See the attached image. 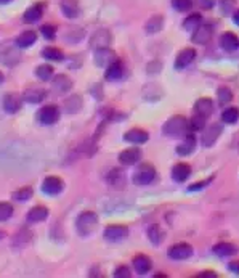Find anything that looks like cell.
I'll return each instance as SVG.
<instances>
[{"label":"cell","instance_id":"2e32d148","mask_svg":"<svg viewBox=\"0 0 239 278\" xmlns=\"http://www.w3.org/2000/svg\"><path fill=\"white\" fill-rule=\"evenodd\" d=\"M44 10H45L44 4H34L32 7L28 8L26 13H24V21L26 23H37L44 16Z\"/></svg>","mask_w":239,"mask_h":278},{"label":"cell","instance_id":"8992f818","mask_svg":"<svg viewBox=\"0 0 239 278\" xmlns=\"http://www.w3.org/2000/svg\"><path fill=\"white\" fill-rule=\"evenodd\" d=\"M169 256L175 260H185L193 256V248L188 243H178L169 249Z\"/></svg>","mask_w":239,"mask_h":278},{"label":"cell","instance_id":"836d02e7","mask_svg":"<svg viewBox=\"0 0 239 278\" xmlns=\"http://www.w3.org/2000/svg\"><path fill=\"white\" fill-rule=\"evenodd\" d=\"M42 55L45 56L47 60H53V61H61L64 58L63 52L60 48H55V47H47L45 50L42 52Z\"/></svg>","mask_w":239,"mask_h":278},{"label":"cell","instance_id":"7c38bea8","mask_svg":"<svg viewBox=\"0 0 239 278\" xmlns=\"http://www.w3.org/2000/svg\"><path fill=\"white\" fill-rule=\"evenodd\" d=\"M196 58V52L193 48H185L177 55L175 60V69H185L186 66H189Z\"/></svg>","mask_w":239,"mask_h":278},{"label":"cell","instance_id":"f35d334b","mask_svg":"<svg viewBox=\"0 0 239 278\" xmlns=\"http://www.w3.org/2000/svg\"><path fill=\"white\" fill-rule=\"evenodd\" d=\"M172 7L177 12H188L193 7V0H172Z\"/></svg>","mask_w":239,"mask_h":278},{"label":"cell","instance_id":"cb8c5ba5","mask_svg":"<svg viewBox=\"0 0 239 278\" xmlns=\"http://www.w3.org/2000/svg\"><path fill=\"white\" fill-rule=\"evenodd\" d=\"M37 40V32L36 31H24L16 39V44L21 48H28L31 45H34V42Z\"/></svg>","mask_w":239,"mask_h":278},{"label":"cell","instance_id":"4316f807","mask_svg":"<svg viewBox=\"0 0 239 278\" xmlns=\"http://www.w3.org/2000/svg\"><path fill=\"white\" fill-rule=\"evenodd\" d=\"M48 209L44 208V206H37V208H32L29 212H28V220L29 222H42L48 217Z\"/></svg>","mask_w":239,"mask_h":278},{"label":"cell","instance_id":"5bb4252c","mask_svg":"<svg viewBox=\"0 0 239 278\" xmlns=\"http://www.w3.org/2000/svg\"><path fill=\"white\" fill-rule=\"evenodd\" d=\"M140 158H142V151H140L138 148L124 150L119 154V161H121V164H124V166H134L135 162L140 161Z\"/></svg>","mask_w":239,"mask_h":278},{"label":"cell","instance_id":"74e56055","mask_svg":"<svg viewBox=\"0 0 239 278\" xmlns=\"http://www.w3.org/2000/svg\"><path fill=\"white\" fill-rule=\"evenodd\" d=\"M13 216V206L10 203H0V222L8 220Z\"/></svg>","mask_w":239,"mask_h":278},{"label":"cell","instance_id":"816d5d0a","mask_svg":"<svg viewBox=\"0 0 239 278\" xmlns=\"http://www.w3.org/2000/svg\"><path fill=\"white\" fill-rule=\"evenodd\" d=\"M4 79H5V77H4V74H2V72H0V84L4 82Z\"/></svg>","mask_w":239,"mask_h":278},{"label":"cell","instance_id":"d6a6232c","mask_svg":"<svg viewBox=\"0 0 239 278\" xmlns=\"http://www.w3.org/2000/svg\"><path fill=\"white\" fill-rule=\"evenodd\" d=\"M148 236H150L153 244H161L164 240V232L161 230L159 225H151L150 230H148Z\"/></svg>","mask_w":239,"mask_h":278},{"label":"cell","instance_id":"ffe728a7","mask_svg":"<svg viewBox=\"0 0 239 278\" xmlns=\"http://www.w3.org/2000/svg\"><path fill=\"white\" fill-rule=\"evenodd\" d=\"M61 12L68 18H77L80 15V7L77 0H61Z\"/></svg>","mask_w":239,"mask_h":278},{"label":"cell","instance_id":"e0dca14e","mask_svg":"<svg viewBox=\"0 0 239 278\" xmlns=\"http://www.w3.org/2000/svg\"><path fill=\"white\" fill-rule=\"evenodd\" d=\"M189 175H191V167L186 162H180V164L174 166V169H172V178L175 182H185L188 180Z\"/></svg>","mask_w":239,"mask_h":278},{"label":"cell","instance_id":"e575fe53","mask_svg":"<svg viewBox=\"0 0 239 278\" xmlns=\"http://www.w3.org/2000/svg\"><path fill=\"white\" fill-rule=\"evenodd\" d=\"M36 76L40 80H48L53 76V68L50 66V64H40V66L36 69Z\"/></svg>","mask_w":239,"mask_h":278},{"label":"cell","instance_id":"4fadbf2b","mask_svg":"<svg viewBox=\"0 0 239 278\" xmlns=\"http://www.w3.org/2000/svg\"><path fill=\"white\" fill-rule=\"evenodd\" d=\"M194 113L197 114V116H202L207 119L210 114L213 113V102L210 100V98H199L196 103H194Z\"/></svg>","mask_w":239,"mask_h":278},{"label":"cell","instance_id":"681fc988","mask_svg":"<svg viewBox=\"0 0 239 278\" xmlns=\"http://www.w3.org/2000/svg\"><path fill=\"white\" fill-rule=\"evenodd\" d=\"M233 20H234V23L239 26V10H236L234 13H233Z\"/></svg>","mask_w":239,"mask_h":278},{"label":"cell","instance_id":"f907efd6","mask_svg":"<svg viewBox=\"0 0 239 278\" xmlns=\"http://www.w3.org/2000/svg\"><path fill=\"white\" fill-rule=\"evenodd\" d=\"M8 2H12V0H0V5H5V4H8Z\"/></svg>","mask_w":239,"mask_h":278},{"label":"cell","instance_id":"d4e9b609","mask_svg":"<svg viewBox=\"0 0 239 278\" xmlns=\"http://www.w3.org/2000/svg\"><path fill=\"white\" fill-rule=\"evenodd\" d=\"M124 74V68H122V63L119 60H116L114 63H111L108 68H106V74L104 77L108 80H117L121 79Z\"/></svg>","mask_w":239,"mask_h":278},{"label":"cell","instance_id":"3957f363","mask_svg":"<svg viewBox=\"0 0 239 278\" xmlns=\"http://www.w3.org/2000/svg\"><path fill=\"white\" fill-rule=\"evenodd\" d=\"M37 119L40 124H45V126H52L55 124L56 121L60 119V110L56 105H47L44 108H40L37 113Z\"/></svg>","mask_w":239,"mask_h":278},{"label":"cell","instance_id":"f546056e","mask_svg":"<svg viewBox=\"0 0 239 278\" xmlns=\"http://www.w3.org/2000/svg\"><path fill=\"white\" fill-rule=\"evenodd\" d=\"M164 26V18L161 15H154L150 18V21L146 23V32L154 34V32H159Z\"/></svg>","mask_w":239,"mask_h":278},{"label":"cell","instance_id":"60d3db41","mask_svg":"<svg viewBox=\"0 0 239 278\" xmlns=\"http://www.w3.org/2000/svg\"><path fill=\"white\" fill-rule=\"evenodd\" d=\"M234 0H221V4H220V12L223 16H229L233 12V8H234Z\"/></svg>","mask_w":239,"mask_h":278},{"label":"cell","instance_id":"d6986e66","mask_svg":"<svg viewBox=\"0 0 239 278\" xmlns=\"http://www.w3.org/2000/svg\"><path fill=\"white\" fill-rule=\"evenodd\" d=\"M148 134L142 129H132L129 132L124 135V140L129 142V143H135V145H142L145 142H148Z\"/></svg>","mask_w":239,"mask_h":278},{"label":"cell","instance_id":"b9f144b4","mask_svg":"<svg viewBox=\"0 0 239 278\" xmlns=\"http://www.w3.org/2000/svg\"><path fill=\"white\" fill-rule=\"evenodd\" d=\"M217 95H218V102H220V103H228V102L233 98L231 90H229V88H226V87L218 88V90H217Z\"/></svg>","mask_w":239,"mask_h":278},{"label":"cell","instance_id":"d590c367","mask_svg":"<svg viewBox=\"0 0 239 278\" xmlns=\"http://www.w3.org/2000/svg\"><path fill=\"white\" fill-rule=\"evenodd\" d=\"M80 106H82V100L77 95H72L69 100H66V111L68 113H77L80 110Z\"/></svg>","mask_w":239,"mask_h":278},{"label":"cell","instance_id":"ab89813d","mask_svg":"<svg viewBox=\"0 0 239 278\" xmlns=\"http://www.w3.org/2000/svg\"><path fill=\"white\" fill-rule=\"evenodd\" d=\"M31 196H32V188L24 187V188H21V190H18V192L13 195V198L16 201H28Z\"/></svg>","mask_w":239,"mask_h":278},{"label":"cell","instance_id":"1f68e13d","mask_svg":"<svg viewBox=\"0 0 239 278\" xmlns=\"http://www.w3.org/2000/svg\"><path fill=\"white\" fill-rule=\"evenodd\" d=\"M221 119H223V122H226V124H234L239 119V110L234 108V106H229V108H226L223 114H221Z\"/></svg>","mask_w":239,"mask_h":278},{"label":"cell","instance_id":"f5cc1de1","mask_svg":"<svg viewBox=\"0 0 239 278\" xmlns=\"http://www.w3.org/2000/svg\"><path fill=\"white\" fill-rule=\"evenodd\" d=\"M2 238H4V233H2V232H0V240H2Z\"/></svg>","mask_w":239,"mask_h":278},{"label":"cell","instance_id":"8d00e7d4","mask_svg":"<svg viewBox=\"0 0 239 278\" xmlns=\"http://www.w3.org/2000/svg\"><path fill=\"white\" fill-rule=\"evenodd\" d=\"M204 126H205V118H202V116H196L188 122V127H189V130L191 132H197V130H202L204 129Z\"/></svg>","mask_w":239,"mask_h":278},{"label":"cell","instance_id":"c3c4849f","mask_svg":"<svg viewBox=\"0 0 239 278\" xmlns=\"http://www.w3.org/2000/svg\"><path fill=\"white\" fill-rule=\"evenodd\" d=\"M199 278H217V275L213 273V272H202L199 275Z\"/></svg>","mask_w":239,"mask_h":278},{"label":"cell","instance_id":"83f0119b","mask_svg":"<svg viewBox=\"0 0 239 278\" xmlns=\"http://www.w3.org/2000/svg\"><path fill=\"white\" fill-rule=\"evenodd\" d=\"M213 252L220 257H228V256L236 254L237 248L231 243H218V244H215V248H213Z\"/></svg>","mask_w":239,"mask_h":278},{"label":"cell","instance_id":"6da1fadb","mask_svg":"<svg viewBox=\"0 0 239 278\" xmlns=\"http://www.w3.org/2000/svg\"><path fill=\"white\" fill-rule=\"evenodd\" d=\"M162 132L164 135L172 137V138H180L189 134V127H188V121L183 116H174L170 118L166 124L162 126Z\"/></svg>","mask_w":239,"mask_h":278},{"label":"cell","instance_id":"4dcf8cb0","mask_svg":"<svg viewBox=\"0 0 239 278\" xmlns=\"http://www.w3.org/2000/svg\"><path fill=\"white\" fill-rule=\"evenodd\" d=\"M108 182L112 187H122V183H126V175L122 174L121 169H112L108 175Z\"/></svg>","mask_w":239,"mask_h":278},{"label":"cell","instance_id":"7bdbcfd3","mask_svg":"<svg viewBox=\"0 0 239 278\" xmlns=\"http://www.w3.org/2000/svg\"><path fill=\"white\" fill-rule=\"evenodd\" d=\"M40 31H42L44 37L48 39V40H53L55 36H56V29H55V26H52V24H45V26H42V29Z\"/></svg>","mask_w":239,"mask_h":278},{"label":"cell","instance_id":"44dd1931","mask_svg":"<svg viewBox=\"0 0 239 278\" xmlns=\"http://www.w3.org/2000/svg\"><path fill=\"white\" fill-rule=\"evenodd\" d=\"M194 146H196V138L189 132L185 135V142L177 146V153L181 154V156H186V154H191L194 151Z\"/></svg>","mask_w":239,"mask_h":278},{"label":"cell","instance_id":"bcb514c9","mask_svg":"<svg viewBox=\"0 0 239 278\" xmlns=\"http://www.w3.org/2000/svg\"><path fill=\"white\" fill-rule=\"evenodd\" d=\"M228 268L231 270L233 273L239 275V260H233V262H229L228 264Z\"/></svg>","mask_w":239,"mask_h":278},{"label":"cell","instance_id":"9a60e30c","mask_svg":"<svg viewBox=\"0 0 239 278\" xmlns=\"http://www.w3.org/2000/svg\"><path fill=\"white\" fill-rule=\"evenodd\" d=\"M21 108V97L18 94H8L4 98V110L10 114H15Z\"/></svg>","mask_w":239,"mask_h":278},{"label":"cell","instance_id":"484cf974","mask_svg":"<svg viewBox=\"0 0 239 278\" xmlns=\"http://www.w3.org/2000/svg\"><path fill=\"white\" fill-rule=\"evenodd\" d=\"M71 87H72V80L64 74L56 76L55 80H53V90H56V92H61V94L69 92Z\"/></svg>","mask_w":239,"mask_h":278},{"label":"cell","instance_id":"52a82bcc","mask_svg":"<svg viewBox=\"0 0 239 278\" xmlns=\"http://www.w3.org/2000/svg\"><path fill=\"white\" fill-rule=\"evenodd\" d=\"M212 36H213V28L210 24H201V26L193 32V42L197 45H205L212 39Z\"/></svg>","mask_w":239,"mask_h":278},{"label":"cell","instance_id":"ee69618b","mask_svg":"<svg viewBox=\"0 0 239 278\" xmlns=\"http://www.w3.org/2000/svg\"><path fill=\"white\" fill-rule=\"evenodd\" d=\"M114 276H116V278H129V276H130L129 267H126V265L117 267V268H116V272H114Z\"/></svg>","mask_w":239,"mask_h":278},{"label":"cell","instance_id":"5b68a950","mask_svg":"<svg viewBox=\"0 0 239 278\" xmlns=\"http://www.w3.org/2000/svg\"><path fill=\"white\" fill-rule=\"evenodd\" d=\"M111 32L108 29H98L95 34L90 37V47L93 50H100V48H108L111 44Z\"/></svg>","mask_w":239,"mask_h":278},{"label":"cell","instance_id":"30bf717a","mask_svg":"<svg viewBox=\"0 0 239 278\" xmlns=\"http://www.w3.org/2000/svg\"><path fill=\"white\" fill-rule=\"evenodd\" d=\"M63 180L58 177H47L44 183H42V192L47 193V195H50V196H55V195H58L63 192Z\"/></svg>","mask_w":239,"mask_h":278},{"label":"cell","instance_id":"9c48e42d","mask_svg":"<svg viewBox=\"0 0 239 278\" xmlns=\"http://www.w3.org/2000/svg\"><path fill=\"white\" fill-rule=\"evenodd\" d=\"M129 235V228L124 225H109L104 230V238L108 241H121Z\"/></svg>","mask_w":239,"mask_h":278},{"label":"cell","instance_id":"7402d4cb","mask_svg":"<svg viewBox=\"0 0 239 278\" xmlns=\"http://www.w3.org/2000/svg\"><path fill=\"white\" fill-rule=\"evenodd\" d=\"M134 267H135V270L140 273V275H143V273H148L151 270V267H153V262H151V259L145 256V254H140L134 259Z\"/></svg>","mask_w":239,"mask_h":278},{"label":"cell","instance_id":"7dc6e473","mask_svg":"<svg viewBox=\"0 0 239 278\" xmlns=\"http://www.w3.org/2000/svg\"><path fill=\"white\" fill-rule=\"evenodd\" d=\"M209 182H210V180H207V182H199L197 185H191V187L188 188V190H189V192H196V190H199V188L207 187V183H209Z\"/></svg>","mask_w":239,"mask_h":278},{"label":"cell","instance_id":"7a4b0ae2","mask_svg":"<svg viewBox=\"0 0 239 278\" xmlns=\"http://www.w3.org/2000/svg\"><path fill=\"white\" fill-rule=\"evenodd\" d=\"M98 225V216L92 211H85L77 217V232L82 236H87L90 233L95 232V228Z\"/></svg>","mask_w":239,"mask_h":278},{"label":"cell","instance_id":"f6af8a7d","mask_svg":"<svg viewBox=\"0 0 239 278\" xmlns=\"http://www.w3.org/2000/svg\"><path fill=\"white\" fill-rule=\"evenodd\" d=\"M197 2H199V5L205 8V10H210V8L217 4V0H197Z\"/></svg>","mask_w":239,"mask_h":278},{"label":"cell","instance_id":"ac0fdd59","mask_svg":"<svg viewBox=\"0 0 239 278\" xmlns=\"http://www.w3.org/2000/svg\"><path fill=\"white\" fill-rule=\"evenodd\" d=\"M220 45L225 52L231 53L239 47V39L236 37V34H233V32H225L220 39Z\"/></svg>","mask_w":239,"mask_h":278},{"label":"cell","instance_id":"8fae6325","mask_svg":"<svg viewBox=\"0 0 239 278\" xmlns=\"http://www.w3.org/2000/svg\"><path fill=\"white\" fill-rule=\"evenodd\" d=\"M221 132H223V127H221L220 124L209 126L207 129H205V132L202 134V145L204 146H212L218 140V137L221 135Z\"/></svg>","mask_w":239,"mask_h":278},{"label":"cell","instance_id":"277c9868","mask_svg":"<svg viewBox=\"0 0 239 278\" xmlns=\"http://www.w3.org/2000/svg\"><path fill=\"white\" fill-rule=\"evenodd\" d=\"M156 177V169L151 164H142L134 174V182L137 185H148L154 180Z\"/></svg>","mask_w":239,"mask_h":278},{"label":"cell","instance_id":"ba28073f","mask_svg":"<svg viewBox=\"0 0 239 278\" xmlns=\"http://www.w3.org/2000/svg\"><path fill=\"white\" fill-rule=\"evenodd\" d=\"M95 63L98 64L100 68H108L111 63H114L117 60L116 53L109 48H100V50H95Z\"/></svg>","mask_w":239,"mask_h":278},{"label":"cell","instance_id":"603a6c76","mask_svg":"<svg viewBox=\"0 0 239 278\" xmlns=\"http://www.w3.org/2000/svg\"><path fill=\"white\" fill-rule=\"evenodd\" d=\"M45 95L47 94L42 88H28V90L23 94V98H24V102H28L31 105H37L44 100Z\"/></svg>","mask_w":239,"mask_h":278},{"label":"cell","instance_id":"f1b7e54d","mask_svg":"<svg viewBox=\"0 0 239 278\" xmlns=\"http://www.w3.org/2000/svg\"><path fill=\"white\" fill-rule=\"evenodd\" d=\"M201 24H202V16L199 13H193L183 21V28L189 32H194L197 28L201 26Z\"/></svg>","mask_w":239,"mask_h":278}]
</instances>
